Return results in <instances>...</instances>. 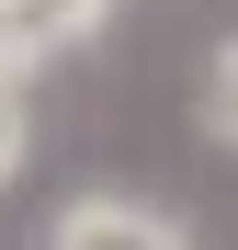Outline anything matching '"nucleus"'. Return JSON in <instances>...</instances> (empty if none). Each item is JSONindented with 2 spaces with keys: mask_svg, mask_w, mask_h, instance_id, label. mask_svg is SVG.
Returning a JSON list of instances; mask_svg holds the SVG:
<instances>
[{
  "mask_svg": "<svg viewBox=\"0 0 238 250\" xmlns=\"http://www.w3.org/2000/svg\"><path fill=\"white\" fill-rule=\"evenodd\" d=\"M46 250H193V228L136 205V193H68L46 216Z\"/></svg>",
  "mask_w": 238,
  "mask_h": 250,
  "instance_id": "f257e3e1",
  "label": "nucleus"
},
{
  "mask_svg": "<svg viewBox=\"0 0 238 250\" xmlns=\"http://www.w3.org/2000/svg\"><path fill=\"white\" fill-rule=\"evenodd\" d=\"M23 148H34V114H23V80L0 68V182L23 171Z\"/></svg>",
  "mask_w": 238,
  "mask_h": 250,
  "instance_id": "20e7f679",
  "label": "nucleus"
},
{
  "mask_svg": "<svg viewBox=\"0 0 238 250\" xmlns=\"http://www.w3.org/2000/svg\"><path fill=\"white\" fill-rule=\"evenodd\" d=\"M193 114H204V137H216V148H238V34L204 57V80H193Z\"/></svg>",
  "mask_w": 238,
  "mask_h": 250,
  "instance_id": "7ed1b4c3",
  "label": "nucleus"
},
{
  "mask_svg": "<svg viewBox=\"0 0 238 250\" xmlns=\"http://www.w3.org/2000/svg\"><path fill=\"white\" fill-rule=\"evenodd\" d=\"M102 23H113V0H0V68H12V80H34V68L79 57Z\"/></svg>",
  "mask_w": 238,
  "mask_h": 250,
  "instance_id": "f03ea898",
  "label": "nucleus"
}]
</instances>
